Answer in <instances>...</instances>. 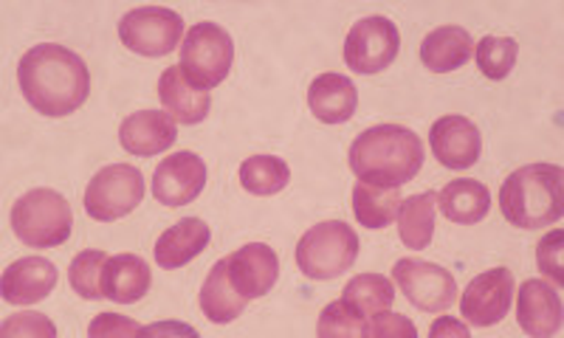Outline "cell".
Returning <instances> with one entry per match:
<instances>
[{"label":"cell","mask_w":564,"mask_h":338,"mask_svg":"<svg viewBox=\"0 0 564 338\" xmlns=\"http://www.w3.org/2000/svg\"><path fill=\"white\" fill-rule=\"evenodd\" d=\"M167 332H178V336H198V332L193 330V327L186 325H178V321H170V325H153L144 330V336H167Z\"/></svg>","instance_id":"37"},{"label":"cell","mask_w":564,"mask_h":338,"mask_svg":"<svg viewBox=\"0 0 564 338\" xmlns=\"http://www.w3.org/2000/svg\"><path fill=\"white\" fill-rule=\"evenodd\" d=\"M206 186V164L195 153H173L155 166L153 195L164 206H186Z\"/></svg>","instance_id":"12"},{"label":"cell","mask_w":564,"mask_h":338,"mask_svg":"<svg viewBox=\"0 0 564 338\" xmlns=\"http://www.w3.org/2000/svg\"><path fill=\"white\" fill-rule=\"evenodd\" d=\"M359 90L341 74H322L308 88L311 113L325 124H345L356 113Z\"/></svg>","instance_id":"18"},{"label":"cell","mask_w":564,"mask_h":338,"mask_svg":"<svg viewBox=\"0 0 564 338\" xmlns=\"http://www.w3.org/2000/svg\"><path fill=\"white\" fill-rule=\"evenodd\" d=\"M231 63H235V43L218 23L206 20L186 32L178 68L195 88H218L229 77Z\"/></svg>","instance_id":"6"},{"label":"cell","mask_w":564,"mask_h":338,"mask_svg":"<svg viewBox=\"0 0 564 338\" xmlns=\"http://www.w3.org/2000/svg\"><path fill=\"white\" fill-rule=\"evenodd\" d=\"M359 257V237L345 220H325L296 243V265L308 280L325 282L347 274Z\"/></svg>","instance_id":"5"},{"label":"cell","mask_w":564,"mask_h":338,"mask_svg":"<svg viewBox=\"0 0 564 338\" xmlns=\"http://www.w3.org/2000/svg\"><path fill=\"white\" fill-rule=\"evenodd\" d=\"M0 332H3V336H57L52 319L43 316V313H18V316L3 321V330Z\"/></svg>","instance_id":"35"},{"label":"cell","mask_w":564,"mask_h":338,"mask_svg":"<svg viewBox=\"0 0 564 338\" xmlns=\"http://www.w3.org/2000/svg\"><path fill=\"white\" fill-rule=\"evenodd\" d=\"M435 215H437V192H423L412 195L398 209V235L406 249L423 251L435 237Z\"/></svg>","instance_id":"25"},{"label":"cell","mask_w":564,"mask_h":338,"mask_svg":"<svg viewBox=\"0 0 564 338\" xmlns=\"http://www.w3.org/2000/svg\"><path fill=\"white\" fill-rule=\"evenodd\" d=\"M517 54H520V45L513 37H482L480 45H477L475 59L477 68L486 74V79L500 83L517 65Z\"/></svg>","instance_id":"29"},{"label":"cell","mask_w":564,"mask_h":338,"mask_svg":"<svg viewBox=\"0 0 564 338\" xmlns=\"http://www.w3.org/2000/svg\"><path fill=\"white\" fill-rule=\"evenodd\" d=\"M59 271L45 257H23L3 271V299L9 305H37L57 287Z\"/></svg>","instance_id":"16"},{"label":"cell","mask_w":564,"mask_h":338,"mask_svg":"<svg viewBox=\"0 0 564 338\" xmlns=\"http://www.w3.org/2000/svg\"><path fill=\"white\" fill-rule=\"evenodd\" d=\"M401 48V34L390 18H365L352 23L350 34L345 40V63L356 74H381L390 68Z\"/></svg>","instance_id":"9"},{"label":"cell","mask_w":564,"mask_h":338,"mask_svg":"<svg viewBox=\"0 0 564 338\" xmlns=\"http://www.w3.org/2000/svg\"><path fill=\"white\" fill-rule=\"evenodd\" d=\"M181 34H184V18L164 7L133 9L119 20V37L124 48L139 57H167L178 45Z\"/></svg>","instance_id":"8"},{"label":"cell","mask_w":564,"mask_h":338,"mask_svg":"<svg viewBox=\"0 0 564 338\" xmlns=\"http://www.w3.org/2000/svg\"><path fill=\"white\" fill-rule=\"evenodd\" d=\"M341 299L359 313L361 319H370V316L387 310L395 302V287L381 274H359L347 282Z\"/></svg>","instance_id":"27"},{"label":"cell","mask_w":564,"mask_h":338,"mask_svg":"<svg viewBox=\"0 0 564 338\" xmlns=\"http://www.w3.org/2000/svg\"><path fill=\"white\" fill-rule=\"evenodd\" d=\"M246 302L249 299H243L229 280V260H220L206 274L204 287H200V310H204V316L212 325H231L246 310Z\"/></svg>","instance_id":"24"},{"label":"cell","mask_w":564,"mask_h":338,"mask_svg":"<svg viewBox=\"0 0 564 338\" xmlns=\"http://www.w3.org/2000/svg\"><path fill=\"white\" fill-rule=\"evenodd\" d=\"M12 231L32 249H57L70 237L74 215L68 200L54 189H32L12 206Z\"/></svg>","instance_id":"4"},{"label":"cell","mask_w":564,"mask_h":338,"mask_svg":"<svg viewBox=\"0 0 564 338\" xmlns=\"http://www.w3.org/2000/svg\"><path fill=\"white\" fill-rule=\"evenodd\" d=\"M209 226L200 217H184L175 226H170L155 243V262L161 269H181L189 260L200 254L209 246Z\"/></svg>","instance_id":"20"},{"label":"cell","mask_w":564,"mask_h":338,"mask_svg":"<svg viewBox=\"0 0 564 338\" xmlns=\"http://www.w3.org/2000/svg\"><path fill=\"white\" fill-rule=\"evenodd\" d=\"M471 57H475V43H471V34L460 26L435 29L421 43V63L435 74L463 68Z\"/></svg>","instance_id":"22"},{"label":"cell","mask_w":564,"mask_h":338,"mask_svg":"<svg viewBox=\"0 0 564 338\" xmlns=\"http://www.w3.org/2000/svg\"><path fill=\"white\" fill-rule=\"evenodd\" d=\"M229 260V280L243 299H260L280 280V260L265 243H249L235 251Z\"/></svg>","instance_id":"14"},{"label":"cell","mask_w":564,"mask_h":338,"mask_svg":"<svg viewBox=\"0 0 564 338\" xmlns=\"http://www.w3.org/2000/svg\"><path fill=\"white\" fill-rule=\"evenodd\" d=\"M401 204H404V198L398 189L370 184L352 186V211L365 229H387L390 223H395Z\"/></svg>","instance_id":"26"},{"label":"cell","mask_w":564,"mask_h":338,"mask_svg":"<svg viewBox=\"0 0 564 338\" xmlns=\"http://www.w3.org/2000/svg\"><path fill=\"white\" fill-rule=\"evenodd\" d=\"M430 336L432 338H443V336L468 338V336H471V330H468V327H463V321L449 319V316H446V319H441V321H435V325H432Z\"/></svg>","instance_id":"36"},{"label":"cell","mask_w":564,"mask_h":338,"mask_svg":"<svg viewBox=\"0 0 564 338\" xmlns=\"http://www.w3.org/2000/svg\"><path fill=\"white\" fill-rule=\"evenodd\" d=\"M367 319H361L359 313L352 310L345 299H336L322 310L319 325H316V336L322 338H361L365 336Z\"/></svg>","instance_id":"31"},{"label":"cell","mask_w":564,"mask_h":338,"mask_svg":"<svg viewBox=\"0 0 564 338\" xmlns=\"http://www.w3.org/2000/svg\"><path fill=\"white\" fill-rule=\"evenodd\" d=\"M437 206H441V215L452 223L471 226L480 223L482 217L488 215L491 195H488L486 184H480V181L457 178L437 192Z\"/></svg>","instance_id":"23"},{"label":"cell","mask_w":564,"mask_h":338,"mask_svg":"<svg viewBox=\"0 0 564 338\" xmlns=\"http://www.w3.org/2000/svg\"><path fill=\"white\" fill-rule=\"evenodd\" d=\"M517 321H520L525 336H558L564 321L562 296L553 291V285L542 280L522 282L520 299H517Z\"/></svg>","instance_id":"15"},{"label":"cell","mask_w":564,"mask_h":338,"mask_svg":"<svg viewBox=\"0 0 564 338\" xmlns=\"http://www.w3.org/2000/svg\"><path fill=\"white\" fill-rule=\"evenodd\" d=\"M20 90L37 113L70 116L77 113L90 94L88 65L79 54L57 43H40L23 54L18 65Z\"/></svg>","instance_id":"1"},{"label":"cell","mask_w":564,"mask_h":338,"mask_svg":"<svg viewBox=\"0 0 564 338\" xmlns=\"http://www.w3.org/2000/svg\"><path fill=\"white\" fill-rule=\"evenodd\" d=\"M291 170L276 155H251L240 164V184L251 195H276L289 186Z\"/></svg>","instance_id":"28"},{"label":"cell","mask_w":564,"mask_h":338,"mask_svg":"<svg viewBox=\"0 0 564 338\" xmlns=\"http://www.w3.org/2000/svg\"><path fill=\"white\" fill-rule=\"evenodd\" d=\"M417 330L406 316L390 310H379L365 325V338H415Z\"/></svg>","instance_id":"33"},{"label":"cell","mask_w":564,"mask_h":338,"mask_svg":"<svg viewBox=\"0 0 564 338\" xmlns=\"http://www.w3.org/2000/svg\"><path fill=\"white\" fill-rule=\"evenodd\" d=\"M90 338H133L144 336V327L135 325L133 319H124L119 313H102L90 321L88 327Z\"/></svg>","instance_id":"34"},{"label":"cell","mask_w":564,"mask_h":338,"mask_svg":"<svg viewBox=\"0 0 564 338\" xmlns=\"http://www.w3.org/2000/svg\"><path fill=\"white\" fill-rule=\"evenodd\" d=\"M347 161L359 184L398 189L423 170V144L410 128L379 124L352 141Z\"/></svg>","instance_id":"2"},{"label":"cell","mask_w":564,"mask_h":338,"mask_svg":"<svg viewBox=\"0 0 564 338\" xmlns=\"http://www.w3.org/2000/svg\"><path fill=\"white\" fill-rule=\"evenodd\" d=\"M102 291L110 302L119 305H135L150 291L148 262L135 254L108 257L102 271Z\"/></svg>","instance_id":"21"},{"label":"cell","mask_w":564,"mask_h":338,"mask_svg":"<svg viewBox=\"0 0 564 338\" xmlns=\"http://www.w3.org/2000/svg\"><path fill=\"white\" fill-rule=\"evenodd\" d=\"M500 209L517 229H545L564 211V173L556 164L513 170L500 189Z\"/></svg>","instance_id":"3"},{"label":"cell","mask_w":564,"mask_h":338,"mask_svg":"<svg viewBox=\"0 0 564 338\" xmlns=\"http://www.w3.org/2000/svg\"><path fill=\"white\" fill-rule=\"evenodd\" d=\"M144 200V175L130 164H110L90 178L85 211L99 223H113Z\"/></svg>","instance_id":"7"},{"label":"cell","mask_w":564,"mask_h":338,"mask_svg":"<svg viewBox=\"0 0 564 338\" xmlns=\"http://www.w3.org/2000/svg\"><path fill=\"white\" fill-rule=\"evenodd\" d=\"M513 302V276L508 269H491L475 276L463 291V319L475 327L500 325Z\"/></svg>","instance_id":"11"},{"label":"cell","mask_w":564,"mask_h":338,"mask_svg":"<svg viewBox=\"0 0 564 338\" xmlns=\"http://www.w3.org/2000/svg\"><path fill=\"white\" fill-rule=\"evenodd\" d=\"M175 139H178V128H175V119L167 110H139V113L128 116L119 128L122 148L139 159L164 153V150L173 148Z\"/></svg>","instance_id":"17"},{"label":"cell","mask_w":564,"mask_h":338,"mask_svg":"<svg viewBox=\"0 0 564 338\" xmlns=\"http://www.w3.org/2000/svg\"><path fill=\"white\" fill-rule=\"evenodd\" d=\"M159 99L164 110L181 124H200L209 116V90L195 88L175 65L161 74Z\"/></svg>","instance_id":"19"},{"label":"cell","mask_w":564,"mask_h":338,"mask_svg":"<svg viewBox=\"0 0 564 338\" xmlns=\"http://www.w3.org/2000/svg\"><path fill=\"white\" fill-rule=\"evenodd\" d=\"M564 231L556 229L553 235L542 237V243L536 249V265L547 280L564 285Z\"/></svg>","instance_id":"32"},{"label":"cell","mask_w":564,"mask_h":338,"mask_svg":"<svg viewBox=\"0 0 564 338\" xmlns=\"http://www.w3.org/2000/svg\"><path fill=\"white\" fill-rule=\"evenodd\" d=\"M398 287L404 291L406 299L423 313H441L455 305L457 285L455 276L435 262L423 260H398L392 269Z\"/></svg>","instance_id":"10"},{"label":"cell","mask_w":564,"mask_h":338,"mask_svg":"<svg viewBox=\"0 0 564 338\" xmlns=\"http://www.w3.org/2000/svg\"><path fill=\"white\" fill-rule=\"evenodd\" d=\"M430 148L437 164L446 166V170H468L480 161V130H477V124L468 122L466 116H443L432 124Z\"/></svg>","instance_id":"13"},{"label":"cell","mask_w":564,"mask_h":338,"mask_svg":"<svg viewBox=\"0 0 564 338\" xmlns=\"http://www.w3.org/2000/svg\"><path fill=\"white\" fill-rule=\"evenodd\" d=\"M105 262L108 257L102 251H79L74 257L68 269V282L74 287V294L83 296V299L94 302V299H102L105 291H102V271H105Z\"/></svg>","instance_id":"30"}]
</instances>
